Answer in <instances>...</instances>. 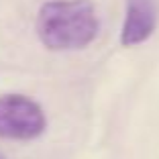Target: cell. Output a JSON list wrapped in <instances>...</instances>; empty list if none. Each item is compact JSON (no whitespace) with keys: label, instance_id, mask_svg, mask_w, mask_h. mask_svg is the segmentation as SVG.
Masks as SVG:
<instances>
[{"label":"cell","instance_id":"6da1fadb","mask_svg":"<svg viewBox=\"0 0 159 159\" xmlns=\"http://www.w3.org/2000/svg\"><path fill=\"white\" fill-rule=\"evenodd\" d=\"M37 35L55 51L82 49L98 35V16L90 0H53L37 14Z\"/></svg>","mask_w":159,"mask_h":159},{"label":"cell","instance_id":"7a4b0ae2","mask_svg":"<svg viewBox=\"0 0 159 159\" xmlns=\"http://www.w3.org/2000/svg\"><path fill=\"white\" fill-rule=\"evenodd\" d=\"M45 114L41 106L20 94L0 96V137L12 141L37 139L45 131Z\"/></svg>","mask_w":159,"mask_h":159},{"label":"cell","instance_id":"3957f363","mask_svg":"<svg viewBox=\"0 0 159 159\" xmlns=\"http://www.w3.org/2000/svg\"><path fill=\"white\" fill-rule=\"evenodd\" d=\"M157 27V10L153 0H126V14L120 31V43L135 47L145 43Z\"/></svg>","mask_w":159,"mask_h":159},{"label":"cell","instance_id":"277c9868","mask_svg":"<svg viewBox=\"0 0 159 159\" xmlns=\"http://www.w3.org/2000/svg\"><path fill=\"white\" fill-rule=\"evenodd\" d=\"M0 159H2V157H0Z\"/></svg>","mask_w":159,"mask_h":159}]
</instances>
